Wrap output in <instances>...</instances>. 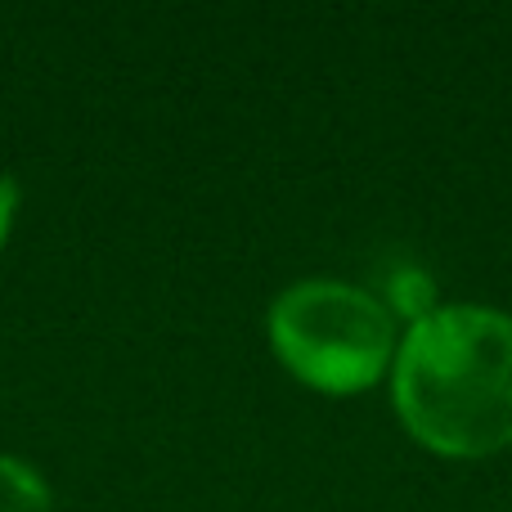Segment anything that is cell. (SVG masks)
Listing matches in <instances>:
<instances>
[{"label":"cell","mask_w":512,"mask_h":512,"mask_svg":"<svg viewBox=\"0 0 512 512\" xmlns=\"http://www.w3.org/2000/svg\"><path fill=\"white\" fill-rule=\"evenodd\" d=\"M18 207H23V189H18L14 176H5V171H0V248H5L9 234H14Z\"/></svg>","instance_id":"cell-4"},{"label":"cell","mask_w":512,"mask_h":512,"mask_svg":"<svg viewBox=\"0 0 512 512\" xmlns=\"http://www.w3.org/2000/svg\"><path fill=\"white\" fill-rule=\"evenodd\" d=\"M391 409L441 459H490L508 450L512 315L459 301L414 319L391 364Z\"/></svg>","instance_id":"cell-1"},{"label":"cell","mask_w":512,"mask_h":512,"mask_svg":"<svg viewBox=\"0 0 512 512\" xmlns=\"http://www.w3.org/2000/svg\"><path fill=\"white\" fill-rule=\"evenodd\" d=\"M0 512H54L41 472L14 454H0Z\"/></svg>","instance_id":"cell-3"},{"label":"cell","mask_w":512,"mask_h":512,"mask_svg":"<svg viewBox=\"0 0 512 512\" xmlns=\"http://www.w3.org/2000/svg\"><path fill=\"white\" fill-rule=\"evenodd\" d=\"M270 351L301 387L355 396L378 387L396 364V310L346 279H301L283 288L265 319Z\"/></svg>","instance_id":"cell-2"}]
</instances>
